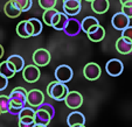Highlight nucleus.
Wrapping results in <instances>:
<instances>
[{
  "instance_id": "f257e3e1",
  "label": "nucleus",
  "mask_w": 132,
  "mask_h": 127,
  "mask_svg": "<svg viewBox=\"0 0 132 127\" xmlns=\"http://www.w3.org/2000/svg\"><path fill=\"white\" fill-rule=\"evenodd\" d=\"M69 90H68V86L64 84V83H60L57 80H54V82H50L47 86V95L49 96L50 98L55 100H64L65 96L68 95Z\"/></svg>"
},
{
  "instance_id": "f03ea898",
  "label": "nucleus",
  "mask_w": 132,
  "mask_h": 127,
  "mask_svg": "<svg viewBox=\"0 0 132 127\" xmlns=\"http://www.w3.org/2000/svg\"><path fill=\"white\" fill-rule=\"evenodd\" d=\"M26 97H27V91H26L23 87H21V86L14 87V89L12 90V92L10 93V96H8L11 107L21 110V108L25 107L26 104H27Z\"/></svg>"
},
{
  "instance_id": "7ed1b4c3",
  "label": "nucleus",
  "mask_w": 132,
  "mask_h": 127,
  "mask_svg": "<svg viewBox=\"0 0 132 127\" xmlns=\"http://www.w3.org/2000/svg\"><path fill=\"white\" fill-rule=\"evenodd\" d=\"M55 75V78L56 80L60 83H68L72 79V75H74V72H72V69L69 67V65H65V64H62L60 67L56 68L54 72Z\"/></svg>"
},
{
  "instance_id": "20e7f679",
  "label": "nucleus",
  "mask_w": 132,
  "mask_h": 127,
  "mask_svg": "<svg viewBox=\"0 0 132 127\" xmlns=\"http://www.w3.org/2000/svg\"><path fill=\"white\" fill-rule=\"evenodd\" d=\"M64 103L67 107L71 110H77L83 104V96L77 91H69L64 98Z\"/></svg>"
},
{
  "instance_id": "39448f33",
  "label": "nucleus",
  "mask_w": 132,
  "mask_h": 127,
  "mask_svg": "<svg viewBox=\"0 0 132 127\" xmlns=\"http://www.w3.org/2000/svg\"><path fill=\"white\" fill-rule=\"evenodd\" d=\"M50 58H52L50 57V52L47 49H43V48L36 49L33 54V62H34V65H36V67L48 65L50 62Z\"/></svg>"
},
{
  "instance_id": "423d86ee",
  "label": "nucleus",
  "mask_w": 132,
  "mask_h": 127,
  "mask_svg": "<svg viewBox=\"0 0 132 127\" xmlns=\"http://www.w3.org/2000/svg\"><path fill=\"white\" fill-rule=\"evenodd\" d=\"M40 69L34 64H29L22 69V77L27 83H35L40 79Z\"/></svg>"
},
{
  "instance_id": "0eeeda50",
  "label": "nucleus",
  "mask_w": 132,
  "mask_h": 127,
  "mask_svg": "<svg viewBox=\"0 0 132 127\" xmlns=\"http://www.w3.org/2000/svg\"><path fill=\"white\" fill-rule=\"evenodd\" d=\"M105 70H106L108 75H110L111 77H117L124 70V64L118 58H112V60L108 61L105 64Z\"/></svg>"
},
{
  "instance_id": "6e6552de",
  "label": "nucleus",
  "mask_w": 132,
  "mask_h": 127,
  "mask_svg": "<svg viewBox=\"0 0 132 127\" xmlns=\"http://www.w3.org/2000/svg\"><path fill=\"white\" fill-rule=\"evenodd\" d=\"M101 70L100 65L95 62H90L85 64L84 69H83V75L88 80H96L101 77Z\"/></svg>"
},
{
  "instance_id": "1a4fd4ad",
  "label": "nucleus",
  "mask_w": 132,
  "mask_h": 127,
  "mask_svg": "<svg viewBox=\"0 0 132 127\" xmlns=\"http://www.w3.org/2000/svg\"><path fill=\"white\" fill-rule=\"evenodd\" d=\"M27 103L30 105L32 107H39L40 105L43 104L45 102V95H43L42 91L37 89H32L30 91L27 92Z\"/></svg>"
},
{
  "instance_id": "9d476101",
  "label": "nucleus",
  "mask_w": 132,
  "mask_h": 127,
  "mask_svg": "<svg viewBox=\"0 0 132 127\" xmlns=\"http://www.w3.org/2000/svg\"><path fill=\"white\" fill-rule=\"evenodd\" d=\"M82 0H63V13L68 16H75L81 12Z\"/></svg>"
},
{
  "instance_id": "9b49d317",
  "label": "nucleus",
  "mask_w": 132,
  "mask_h": 127,
  "mask_svg": "<svg viewBox=\"0 0 132 127\" xmlns=\"http://www.w3.org/2000/svg\"><path fill=\"white\" fill-rule=\"evenodd\" d=\"M111 23H112V27L115 29L123 30L127 26H130V19L125 14H123L122 12H118L116 14H113V16L111 19Z\"/></svg>"
},
{
  "instance_id": "f8f14e48",
  "label": "nucleus",
  "mask_w": 132,
  "mask_h": 127,
  "mask_svg": "<svg viewBox=\"0 0 132 127\" xmlns=\"http://www.w3.org/2000/svg\"><path fill=\"white\" fill-rule=\"evenodd\" d=\"M63 32H64V34H67L68 36H76V35H78L81 32V22L76 17H69Z\"/></svg>"
},
{
  "instance_id": "ddd939ff",
  "label": "nucleus",
  "mask_w": 132,
  "mask_h": 127,
  "mask_svg": "<svg viewBox=\"0 0 132 127\" xmlns=\"http://www.w3.org/2000/svg\"><path fill=\"white\" fill-rule=\"evenodd\" d=\"M67 124L69 127L75 126H82L85 124V117L83 113L78 112V111H72L67 118Z\"/></svg>"
},
{
  "instance_id": "4468645a",
  "label": "nucleus",
  "mask_w": 132,
  "mask_h": 127,
  "mask_svg": "<svg viewBox=\"0 0 132 127\" xmlns=\"http://www.w3.org/2000/svg\"><path fill=\"white\" fill-rule=\"evenodd\" d=\"M100 26V22L96 17L94 16H87L83 19V21L81 22V30L88 34V33L92 32V30H95L96 28Z\"/></svg>"
},
{
  "instance_id": "2eb2a0df",
  "label": "nucleus",
  "mask_w": 132,
  "mask_h": 127,
  "mask_svg": "<svg viewBox=\"0 0 132 127\" xmlns=\"http://www.w3.org/2000/svg\"><path fill=\"white\" fill-rule=\"evenodd\" d=\"M68 19H69V16L67 14H64L63 12H57V14L55 15L52 21V27L56 30H63L68 22Z\"/></svg>"
},
{
  "instance_id": "dca6fc26",
  "label": "nucleus",
  "mask_w": 132,
  "mask_h": 127,
  "mask_svg": "<svg viewBox=\"0 0 132 127\" xmlns=\"http://www.w3.org/2000/svg\"><path fill=\"white\" fill-rule=\"evenodd\" d=\"M37 110L35 111V117H34V122L37 125H46L48 126L50 121H52V118L48 114V112H46L45 110H42L41 107H36Z\"/></svg>"
},
{
  "instance_id": "f3484780",
  "label": "nucleus",
  "mask_w": 132,
  "mask_h": 127,
  "mask_svg": "<svg viewBox=\"0 0 132 127\" xmlns=\"http://www.w3.org/2000/svg\"><path fill=\"white\" fill-rule=\"evenodd\" d=\"M110 4L109 0H92L91 1V10L97 14H104L109 11Z\"/></svg>"
},
{
  "instance_id": "a211bd4d",
  "label": "nucleus",
  "mask_w": 132,
  "mask_h": 127,
  "mask_svg": "<svg viewBox=\"0 0 132 127\" xmlns=\"http://www.w3.org/2000/svg\"><path fill=\"white\" fill-rule=\"evenodd\" d=\"M34 117H35V111L32 107H22L18 114L19 121L21 122H34Z\"/></svg>"
},
{
  "instance_id": "6ab92c4d",
  "label": "nucleus",
  "mask_w": 132,
  "mask_h": 127,
  "mask_svg": "<svg viewBox=\"0 0 132 127\" xmlns=\"http://www.w3.org/2000/svg\"><path fill=\"white\" fill-rule=\"evenodd\" d=\"M116 49H117V51L119 52V54L127 55V54H130V52L132 51V43L120 36V38L116 41Z\"/></svg>"
},
{
  "instance_id": "aec40b11",
  "label": "nucleus",
  "mask_w": 132,
  "mask_h": 127,
  "mask_svg": "<svg viewBox=\"0 0 132 127\" xmlns=\"http://www.w3.org/2000/svg\"><path fill=\"white\" fill-rule=\"evenodd\" d=\"M6 61L12 64V67L14 68L15 72L22 71V69L25 68V60H23L20 55H11Z\"/></svg>"
},
{
  "instance_id": "412c9836",
  "label": "nucleus",
  "mask_w": 132,
  "mask_h": 127,
  "mask_svg": "<svg viewBox=\"0 0 132 127\" xmlns=\"http://www.w3.org/2000/svg\"><path fill=\"white\" fill-rule=\"evenodd\" d=\"M16 74L14 70V68L12 67L11 63H8L7 61H4V62L0 63V75L6 77L7 79L14 77V75Z\"/></svg>"
},
{
  "instance_id": "4be33fe9",
  "label": "nucleus",
  "mask_w": 132,
  "mask_h": 127,
  "mask_svg": "<svg viewBox=\"0 0 132 127\" xmlns=\"http://www.w3.org/2000/svg\"><path fill=\"white\" fill-rule=\"evenodd\" d=\"M87 35L90 41H92V42H100V41H102L105 38V29L100 25L95 30L88 33Z\"/></svg>"
},
{
  "instance_id": "5701e85b",
  "label": "nucleus",
  "mask_w": 132,
  "mask_h": 127,
  "mask_svg": "<svg viewBox=\"0 0 132 127\" xmlns=\"http://www.w3.org/2000/svg\"><path fill=\"white\" fill-rule=\"evenodd\" d=\"M4 12H5V14L7 15L8 17H11V19H14V17H18L19 15L21 14V11L19 10V8H16L14 6V4L12 3V1H7V3L5 4V7H4Z\"/></svg>"
},
{
  "instance_id": "b1692460",
  "label": "nucleus",
  "mask_w": 132,
  "mask_h": 127,
  "mask_svg": "<svg viewBox=\"0 0 132 127\" xmlns=\"http://www.w3.org/2000/svg\"><path fill=\"white\" fill-rule=\"evenodd\" d=\"M11 1L14 4L15 7L19 8V10L21 11V13L29 11L30 8H32V5H33L32 0H11Z\"/></svg>"
},
{
  "instance_id": "393cba45",
  "label": "nucleus",
  "mask_w": 132,
  "mask_h": 127,
  "mask_svg": "<svg viewBox=\"0 0 132 127\" xmlns=\"http://www.w3.org/2000/svg\"><path fill=\"white\" fill-rule=\"evenodd\" d=\"M28 22L30 23L32 29H33L32 36H37V35L41 34V32H42V22H41L39 19H36V17H30V19H28Z\"/></svg>"
},
{
  "instance_id": "a878e982",
  "label": "nucleus",
  "mask_w": 132,
  "mask_h": 127,
  "mask_svg": "<svg viewBox=\"0 0 132 127\" xmlns=\"http://www.w3.org/2000/svg\"><path fill=\"white\" fill-rule=\"evenodd\" d=\"M57 14V11L55 8H52V10H46L42 14V20L43 22L46 23L47 26H50L52 27V21L54 19V16Z\"/></svg>"
},
{
  "instance_id": "bb28decb",
  "label": "nucleus",
  "mask_w": 132,
  "mask_h": 127,
  "mask_svg": "<svg viewBox=\"0 0 132 127\" xmlns=\"http://www.w3.org/2000/svg\"><path fill=\"white\" fill-rule=\"evenodd\" d=\"M16 34L20 36V38L22 39H28L30 38L29 34H28L27 32V22H26V20L21 21V22L18 23L16 26Z\"/></svg>"
},
{
  "instance_id": "cd10ccee",
  "label": "nucleus",
  "mask_w": 132,
  "mask_h": 127,
  "mask_svg": "<svg viewBox=\"0 0 132 127\" xmlns=\"http://www.w3.org/2000/svg\"><path fill=\"white\" fill-rule=\"evenodd\" d=\"M10 99H8V96L1 95L0 96V113H8L10 111Z\"/></svg>"
},
{
  "instance_id": "c85d7f7f",
  "label": "nucleus",
  "mask_w": 132,
  "mask_h": 127,
  "mask_svg": "<svg viewBox=\"0 0 132 127\" xmlns=\"http://www.w3.org/2000/svg\"><path fill=\"white\" fill-rule=\"evenodd\" d=\"M56 3H57V0H39V5H40V7L43 8L45 11L55 8Z\"/></svg>"
},
{
  "instance_id": "c756f323",
  "label": "nucleus",
  "mask_w": 132,
  "mask_h": 127,
  "mask_svg": "<svg viewBox=\"0 0 132 127\" xmlns=\"http://www.w3.org/2000/svg\"><path fill=\"white\" fill-rule=\"evenodd\" d=\"M122 38L132 43V26H127L125 29L122 30Z\"/></svg>"
},
{
  "instance_id": "7c9ffc66",
  "label": "nucleus",
  "mask_w": 132,
  "mask_h": 127,
  "mask_svg": "<svg viewBox=\"0 0 132 127\" xmlns=\"http://www.w3.org/2000/svg\"><path fill=\"white\" fill-rule=\"evenodd\" d=\"M39 107H41L42 110H45L46 112H48V114L50 115V118H52V119L55 117V110H54V107H53L50 104H45V103H43V104L40 105Z\"/></svg>"
},
{
  "instance_id": "2f4dec72",
  "label": "nucleus",
  "mask_w": 132,
  "mask_h": 127,
  "mask_svg": "<svg viewBox=\"0 0 132 127\" xmlns=\"http://www.w3.org/2000/svg\"><path fill=\"white\" fill-rule=\"evenodd\" d=\"M120 12L125 14L129 19H132V5L131 6H122V11Z\"/></svg>"
},
{
  "instance_id": "473e14b6",
  "label": "nucleus",
  "mask_w": 132,
  "mask_h": 127,
  "mask_svg": "<svg viewBox=\"0 0 132 127\" xmlns=\"http://www.w3.org/2000/svg\"><path fill=\"white\" fill-rule=\"evenodd\" d=\"M7 85H8V79L0 75V91H4L7 87Z\"/></svg>"
},
{
  "instance_id": "72a5a7b5",
  "label": "nucleus",
  "mask_w": 132,
  "mask_h": 127,
  "mask_svg": "<svg viewBox=\"0 0 132 127\" xmlns=\"http://www.w3.org/2000/svg\"><path fill=\"white\" fill-rule=\"evenodd\" d=\"M35 122H21L19 121V127H33Z\"/></svg>"
},
{
  "instance_id": "f704fd0d",
  "label": "nucleus",
  "mask_w": 132,
  "mask_h": 127,
  "mask_svg": "<svg viewBox=\"0 0 132 127\" xmlns=\"http://www.w3.org/2000/svg\"><path fill=\"white\" fill-rule=\"evenodd\" d=\"M120 5L122 6H131L132 5V0H119Z\"/></svg>"
},
{
  "instance_id": "c9c22d12",
  "label": "nucleus",
  "mask_w": 132,
  "mask_h": 127,
  "mask_svg": "<svg viewBox=\"0 0 132 127\" xmlns=\"http://www.w3.org/2000/svg\"><path fill=\"white\" fill-rule=\"evenodd\" d=\"M26 22H27V32H28V34H29V36H32V34H33L32 26H30V23L28 22V20H26Z\"/></svg>"
},
{
  "instance_id": "e433bc0d",
  "label": "nucleus",
  "mask_w": 132,
  "mask_h": 127,
  "mask_svg": "<svg viewBox=\"0 0 132 127\" xmlns=\"http://www.w3.org/2000/svg\"><path fill=\"white\" fill-rule=\"evenodd\" d=\"M4 56V47L1 44H0V58Z\"/></svg>"
},
{
  "instance_id": "4c0bfd02",
  "label": "nucleus",
  "mask_w": 132,
  "mask_h": 127,
  "mask_svg": "<svg viewBox=\"0 0 132 127\" xmlns=\"http://www.w3.org/2000/svg\"><path fill=\"white\" fill-rule=\"evenodd\" d=\"M33 127H47V126H46V125H37V124H35Z\"/></svg>"
},
{
  "instance_id": "58836bf2",
  "label": "nucleus",
  "mask_w": 132,
  "mask_h": 127,
  "mask_svg": "<svg viewBox=\"0 0 132 127\" xmlns=\"http://www.w3.org/2000/svg\"><path fill=\"white\" fill-rule=\"evenodd\" d=\"M75 127H85L84 125H82V126H75Z\"/></svg>"
},
{
  "instance_id": "ea45409f",
  "label": "nucleus",
  "mask_w": 132,
  "mask_h": 127,
  "mask_svg": "<svg viewBox=\"0 0 132 127\" xmlns=\"http://www.w3.org/2000/svg\"><path fill=\"white\" fill-rule=\"evenodd\" d=\"M85 1H90V3H91V1H92V0H85Z\"/></svg>"
},
{
  "instance_id": "a19ab883",
  "label": "nucleus",
  "mask_w": 132,
  "mask_h": 127,
  "mask_svg": "<svg viewBox=\"0 0 132 127\" xmlns=\"http://www.w3.org/2000/svg\"><path fill=\"white\" fill-rule=\"evenodd\" d=\"M0 114H1V113H0Z\"/></svg>"
}]
</instances>
